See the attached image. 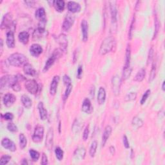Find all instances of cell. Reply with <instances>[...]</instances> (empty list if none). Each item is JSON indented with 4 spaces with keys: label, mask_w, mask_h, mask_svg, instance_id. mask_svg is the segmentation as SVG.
<instances>
[{
    "label": "cell",
    "mask_w": 165,
    "mask_h": 165,
    "mask_svg": "<svg viewBox=\"0 0 165 165\" xmlns=\"http://www.w3.org/2000/svg\"><path fill=\"white\" fill-rule=\"evenodd\" d=\"M35 16L39 21L46 20V13L43 8H39L35 13Z\"/></svg>",
    "instance_id": "28"
},
{
    "label": "cell",
    "mask_w": 165,
    "mask_h": 165,
    "mask_svg": "<svg viewBox=\"0 0 165 165\" xmlns=\"http://www.w3.org/2000/svg\"><path fill=\"white\" fill-rule=\"evenodd\" d=\"M29 34L27 32H21L18 35V39L21 43H22L24 45H26L29 43Z\"/></svg>",
    "instance_id": "27"
},
{
    "label": "cell",
    "mask_w": 165,
    "mask_h": 165,
    "mask_svg": "<svg viewBox=\"0 0 165 165\" xmlns=\"http://www.w3.org/2000/svg\"><path fill=\"white\" fill-rule=\"evenodd\" d=\"M55 154H56V157L58 160L62 161L63 159L64 152L60 147H57L56 148V150H55Z\"/></svg>",
    "instance_id": "37"
},
{
    "label": "cell",
    "mask_w": 165,
    "mask_h": 165,
    "mask_svg": "<svg viewBox=\"0 0 165 165\" xmlns=\"http://www.w3.org/2000/svg\"><path fill=\"white\" fill-rule=\"evenodd\" d=\"M43 52V48L41 45L38 44H33L30 47V53L35 57H39Z\"/></svg>",
    "instance_id": "16"
},
{
    "label": "cell",
    "mask_w": 165,
    "mask_h": 165,
    "mask_svg": "<svg viewBox=\"0 0 165 165\" xmlns=\"http://www.w3.org/2000/svg\"><path fill=\"white\" fill-rule=\"evenodd\" d=\"M38 108L39 113V117L41 120H45L47 117V110L44 107V105L42 102H39L38 105Z\"/></svg>",
    "instance_id": "24"
},
{
    "label": "cell",
    "mask_w": 165,
    "mask_h": 165,
    "mask_svg": "<svg viewBox=\"0 0 165 165\" xmlns=\"http://www.w3.org/2000/svg\"><path fill=\"white\" fill-rule=\"evenodd\" d=\"M54 141V130L52 128H50L48 131L47 137H46V146L50 150L52 148Z\"/></svg>",
    "instance_id": "14"
},
{
    "label": "cell",
    "mask_w": 165,
    "mask_h": 165,
    "mask_svg": "<svg viewBox=\"0 0 165 165\" xmlns=\"http://www.w3.org/2000/svg\"><path fill=\"white\" fill-rule=\"evenodd\" d=\"M97 148V142L96 141H93L92 143L90 148L89 154H90L91 157H94V156H95Z\"/></svg>",
    "instance_id": "32"
},
{
    "label": "cell",
    "mask_w": 165,
    "mask_h": 165,
    "mask_svg": "<svg viewBox=\"0 0 165 165\" xmlns=\"http://www.w3.org/2000/svg\"><path fill=\"white\" fill-rule=\"evenodd\" d=\"M8 61L11 65L16 67L24 66L29 62L28 58L20 53H14L10 55L8 58Z\"/></svg>",
    "instance_id": "1"
},
{
    "label": "cell",
    "mask_w": 165,
    "mask_h": 165,
    "mask_svg": "<svg viewBox=\"0 0 165 165\" xmlns=\"http://www.w3.org/2000/svg\"><path fill=\"white\" fill-rule=\"evenodd\" d=\"M46 32H41L40 30H39L38 29H36L33 34V38L34 39H38V38H41L42 36H45L46 34Z\"/></svg>",
    "instance_id": "43"
},
{
    "label": "cell",
    "mask_w": 165,
    "mask_h": 165,
    "mask_svg": "<svg viewBox=\"0 0 165 165\" xmlns=\"http://www.w3.org/2000/svg\"><path fill=\"white\" fill-rule=\"evenodd\" d=\"M76 53H77V50H76L74 53V63H76V60H77V59H78V57H77L78 55H76Z\"/></svg>",
    "instance_id": "58"
},
{
    "label": "cell",
    "mask_w": 165,
    "mask_h": 165,
    "mask_svg": "<svg viewBox=\"0 0 165 165\" xmlns=\"http://www.w3.org/2000/svg\"><path fill=\"white\" fill-rule=\"evenodd\" d=\"M112 132V127L110 126H109V125L106 126L105 129V131H104L103 135L102 137V146H105L106 142H107L108 138L111 135Z\"/></svg>",
    "instance_id": "21"
},
{
    "label": "cell",
    "mask_w": 165,
    "mask_h": 165,
    "mask_svg": "<svg viewBox=\"0 0 165 165\" xmlns=\"http://www.w3.org/2000/svg\"><path fill=\"white\" fill-rule=\"evenodd\" d=\"M25 3L26 4H27V5L28 6H29V7H32L33 6L32 5H34V1H25Z\"/></svg>",
    "instance_id": "57"
},
{
    "label": "cell",
    "mask_w": 165,
    "mask_h": 165,
    "mask_svg": "<svg viewBox=\"0 0 165 165\" xmlns=\"http://www.w3.org/2000/svg\"><path fill=\"white\" fill-rule=\"evenodd\" d=\"M11 156L8 155H3V156L1 157V159H0V164L1 165H4V164H7L9 161H10L11 159Z\"/></svg>",
    "instance_id": "42"
},
{
    "label": "cell",
    "mask_w": 165,
    "mask_h": 165,
    "mask_svg": "<svg viewBox=\"0 0 165 165\" xmlns=\"http://www.w3.org/2000/svg\"><path fill=\"white\" fill-rule=\"evenodd\" d=\"M48 163V157L45 153H43L42 155V159H41V164L43 165H46Z\"/></svg>",
    "instance_id": "52"
},
{
    "label": "cell",
    "mask_w": 165,
    "mask_h": 165,
    "mask_svg": "<svg viewBox=\"0 0 165 165\" xmlns=\"http://www.w3.org/2000/svg\"><path fill=\"white\" fill-rule=\"evenodd\" d=\"M110 9L111 14V21H112V28L113 29L112 31H115L114 27H117V10L116 7V2L111 1L110 2Z\"/></svg>",
    "instance_id": "5"
},
{
    "label": "cell",
    "mask_w": 165,
    "mask_h": 165,
    "mask_svg": "<svg viewBox=\"0 0 165 165\" xmlns=\"http://www.w3.org/2000/svg\"><path fill=\"white\" fill-rule=\"evenodd\" d=\"M60 78L59 76H55L52 80L50 87V94L51 96H54L56 94L57 88L59 85Z\"/></svg>",
    "instance_id": "15"
},
{
    "label": "cell",
    "mask_w": 165,
    "mask_h": 165,
    "mask_svg": "<svg viewBox=\"0 0 165 165\" xmlns=\"http://www.w3.org/2000/svg\"><path fill=\"white\" fill-rule=\"evenodd\" d=\"M1 145L5 149L8 150L10 152H15L16 150V146L14 143L8 138H4L1 141Z\"/></svg>",
    "instance_id": "11"
},
{
    "label": "cell",
    "mask_w": 165,
    "mask_h": 165,
    "mask_svg": "<svg viewBox=\"0 0 165 165\" xmlns=\"http://www.w3.org/2000/svg\"><path fill=\"white\" fill-rule=\"evenodd\" d=\"M81 127H82L81 123H80V122H79V121H78V120H76L74 121V124H73L72 130L74 131V133H78L79 131L81 130Z\"/></svg>",
    "instance_id": "38"
},
{
    "label": "cell",
    "mask_w": 165,
    "mask_h": 165,
    "mask_svg": "<svg viewBox=\"0 0 165 165\" xmlns=\"http://www.w3.org/2000/svg\"><path fill=\"white\" fill-rule=\"evenodd\" d=\"M82 75V66H79L78 69V72H77V78L78 79H81Z\"/></svg>",
    "instance_id": "54"
},
{
    "label": "cell",
    "mask_w": 165,
    "mask_h": 165,
    "mask_svg": "<svg viewBox=\"0 0 165 165\" xmlns=\"http://www.w3.org/2000/svg\"><path fill=\"white\" fill-rule=\"evenodd\" d=\"M3 117L5 120H12L14 118V115L10 112H7L4 114Z\"/></svg>",
    "instance_id": "51"
},
{
    "label": "cell",
    "mask_w": 165,
    "mask_h": 165,
    "mask_svg": "<svg viewBox=\"0 0 165 165\" xmlns=\"http://www.w3.org/2000/svg\"><path fill=\"white\" fill-rule=\"evenodd\" d=\"M29 154L30 155V157L34 161H38L40 157V154L38 151H36L34 150L31 149L29 150Z\"/></svg>",
    "instance_id": "34"
},
{
    "label": "cell",
    "mask_w": 165,
    "mask_h": 165,
    "mask_svg": "<svg viewBox=\"0 0 165 165\" xmlns=\"http://www.w3.org/2000/svg\"><path fill=\"white\" fill-rule=\"evenodd\" d=\"M123 145L124 146V147L126 148H129L130 147V145H129V142H128V140L127 136H124L123 138Z\"/></svg>",
    "instance_id": "53"
},
{
    "label": "cell",
    "mask_w": 165,
    "mask_h": 165,
    "mask_svg": "<svg viewBox=\"0 0 165 165\" xmlns=\"http://www.w3.org/2000/svg\"><path fill=\"white\" fill-rule=\"evenodd\" d=\"M164 84H165V82L163 81V85H162V90H163V91H164V90H165Z\"/></svg>",
    "instance_id": "61"
},
{
    "label": "cell",
    "mask_w": 165,
    "mask_h": 165,
    "mask_svg": "<svg viewBox=\"0 0 165 165\" xmlns=\"http://www.w3.org/2000/svg\"><path fill=\"white\" fill-rule=\"evenodd\" d=\"M85 155H86V150H85V148L82 147H79L76 150L74 156L76 159H77L82 160L85 158Z\"/></svg>",
    "instance_id": "25"
},
{
    "label": "cell",
    "mask_w": 165,
    "mask_h": 165,
    "mask_svg": "<svg viewBox=\"0 0 165 165\" xmlns=\"http://www.w3.org/2000/svg\"><path fill=\"white\" fill-rule=\"evenodd\" d=\"M25 86L26 89L31 94H37L39 87L37 82L35 80H34V79H30V80L27 81Z\"/></svg>",
    "instance_id": "10"
},
{
    "label": "cell",
    "mask_w": 165,
    "mask_h": 165,
    "mask_svg": "<svg viewBox=\"0 0 165 165\" xmlns=\"http://www.w3.org/2000/svg\"><path fill=\"white\" fill-rule=\"evenodd\" d=\"M132 73V69L130 67H127V68L123 69V79L124 80H126L128 78L130 77Z\"/></svg>",
    "instance_id": "39"
},
{
    "label": "cell",
    "mask_w": 165,
    "mask_h": 165,
    "mask_svg": "<svg viewBox=\"0 0 165 165\" xmlns=\"http://www.w3.org/2000/svg\"><path fill=\"white\" fill-rule=\"evenodd\" d=\"M82 111L84 112L86 114H90L93 112V106H92V103L90 100L88 98H85L82 102L81 106Z\"/></svg>",
    "instance_id": "17"
},
{
    "label": "cell",
    "mask_w": 165,
    "mask_h": 165,
    "mask_svg": "<svg viewBox=\"0 0 165 165\" xmlns=\"http://www.w3.org/2000/svg\"><path fill=\"white\" fill-rule=\"evenodd\" d=\"M12 88L14 90V91H16V92H19L21 90V87H20V85H19V83H18V82H16V84L14 85H13V87H12Z\"/></svg>",
    "instance_id": "55"
},
{
    "label": "cell",
    "mask_w": 165,
    "mask_h": 165,
    "mask_svg": "<svg viewBox=\"0 0 165 165\" xmlns=\"http://www.w3.org/2000/svg\"><path fill=\"white\" fill-rule=\"evenodd\" d=\"M150 90H146L145 94H143V96L142 97V98H141V105H143L145 102H146V99H148V97L149 96L150 94Z\"/></svg>",
    "instance_id": "47"
},
{
    "label": "cell",
    "mask_w": 165,
    "mask_h": 165,
    "mask_svg": "<svg viewBox=\"0 0 165 165\" xmlns=\"http://www.w3.org/2000/svg\"><path fill=\"white\" fill-rule=\"evenodd\" d=\"M137 97V93L136 92H130L127 94V96L125 97V101H131L136 99Z\"/></svg>",
    "instance_id": "45"
},
{
    "label": "cell",
    "mask_w": 165,
    "mask_h": 165,
    "mask_svg": "<svg viewBox=\"0 0 165 165\" xmlns=\"http://www.w3.org/2000/svg\"><path fill=\"white\" fill-rule=\"evenodd\" d=\"M81 28L82 33V40L83 42H86L88 38V25L87 21L85 20H82L81 23Z\"/></svg>",
    "instance_id": "12"
},
{
    "label": "cell",
    "mask_w": 165,
    "mask_h": 165,
    "mask_svg": "<svg viewBox=\"0 0 165 165\" xmlns=\"http://www.w3.org/2000/svg\"><path fill=\"white\" fill-rule=\"evenodd\" d=\"M75 21V16L72 14H68L66 16L63 23V29L65 31H69L74 25Z\"/></svg>",
    "instance_id": "8"
},
{
    "label": "cell",
    "mask_w": 165,
    "mask_h": 165,
    "mask_svg": "<svg viewBox=\"0 0 165 165\" xmlns=\"http://www.w3.org/2000/svg\"><path fill=\"white\" fill-rule=\"evenodd\" d=\"M134 23H135V16L133 17L131 22L130 26V29H129V32H128V39H132V36H133V32L134 30Z\"/></svg>",
    "instance_id": "41"
},
{
    "label": "cell",
    "mask_w": 165,
    "mask_h": 165,
    "mask_svg": "<svg viewBox=\"0 0 165 165\" xmlns=\"http://www.w3.org/2000/svg\"><path fill=\"white\" fill-rule=\"evenodd\" d=\"M88 136H89V126H87L86 128H85L83 134H82V138H83L84 141H87Z\"/></svg>",
    "instance_id": "48"
},
{
    "label": "cell",
    "mask_w": 165,
    "mask_h": 165,
    "mask_svg": "<svg viewBox=\"0 0 165 165\" xmlns=\"http://www.w3.org/2000/svg\"><path fill=\"white\" fill-rule=\"evenodd\" d=\"M18 82V77L13 75H7L3 76L0 81V87L1 89L3 88H12L13 85Z\"/></svg>",
    "instance_id": "2"
},
{
    "label": "cell",
    "mask_w": 165,
    "mask_h": 165,
    "mask_svg": "<svg viewBox=\"0 0 165 165\" xmlns=\"http://www.w3.org/2000/svg\"><path fill=\"white\" fill-rule=\"evenodd\" d=\"M23 71L26 74L31 76H35L37 74V72H36V70L34 68L33 66L29 63L23 66Z\"/></svg>",
    "instance_id": "22"
},
{
    "label": "cell",
    "mask_w": 165,
    "mask_h": 165,
    "mask_svg": "<svg viewBox=\"0 0 165 165\" xmlns=\"http://www.w3.org/2000/svg\"><path fill=\"white\" fill-rule=\"evenodd\" d=\"M14 25V22L13 20V16L10 14H6L3 18L1 24V29L2 30L10 29Z\"/></svg>",
    "instance_id": "9"
},
{
    "label": "cell",
    "mask_w": 165,
    "mask_h": 165,
    "mask_svg": "<svg viewBox=\"0 0 165 165\" xmlns=\"http://www.w3.org/2000/svg\"><path fill=\"white\" fill-rule=\"evenodd\" d=\"M58 43L62 47V50H65L68 47V39L66 38V36L65 34H60L57 38Z\"/></svg>",
    "instance_id": "20"
},
{
    "label": "cell",
    "mask_w": 165,
    "mask_h": 165,
    "mask_svg": "<svg viewBox=\"0 0 165 165\" xmlns=\"http://www.w3.org/2000/svg\"><path fill=\"white\" fill-rule=\"evenodd\" d=\"M153 56H154V49H153V48L152 47L149 50V54L148 57V65L150 63H151L152 60L153 59Z\"/></svg>",
    "instance_id": "50"
},
{
    "label": "cell",
    "mask_w": 165,
    "mask_h": 165,
    "mask_svg": "<svg viewBox=\"0 0 165 165\" xmlns=\"http://www.w3.org/2000/svg\"><path fill=\"white\" fill-rule=\"evenodd\" d=\"M53 5L56 11L59 13H62L65 9V3L63 0H56L53 1Z\"/></svg>",
    "instance_id": "26"
},
{
    "label": "cell",
    "mask_w": 165,
    "mask_h": 165,
    "mask_svg": "<svg viewBox=\"0 0 165 165\" xmlns=\"http://www.w3.org/2000/svg\"><path fill=\"white\" fill-rule=\"evenodd\" d=\"M115 41L112 37H108L104 39L100 47L99 54L101 55H105L110 52L114 47Z\"/></svg>",
    "instance_id": "3"
},
{
    "label": "cell",
    "mask_w": 165,
    "mask_h": 165,
    "mask_svg": "<svg viewBox=\"0 0 165 165\" xmlns=\"http://www.w3.org/2000/svg\"><path fill=\"white\" fill-rule=\"evenodd\" d=\"M44 136V128L41 125L35 128L34 132L32 136V141L36 143H39L42 141Z\"/></svg>",
    "instance_id": "6"
},
{
    "label": "cell",
    "mask_w": 165,
    "mask_h": 165,
    "mask_svg": "<svg viewBox=\"0 0 165 165\" xmlns=\"http://www.w3.org/2000/svg\"><path fill=\"white\" fill-rule=\"evenodd\" d=\"M132 123L134 127H136V128H139L143 126V122L140 118L137 117H134L132 120Z\"/></svg>",
    "instance_id": "35"
},
{
    "label": "cell",
    "mask_w": 165,
    "mask_h": 165,
    "mask_svg": "<svg viewBox=\"0 0 165 165\" xmlns=\"http://www.w3.org/2000/svg\"><path fill=\"white\" fill-rule=\"evenodd\" d=\"M63 82H64V84H65V85H66V86H68V85L72 84L71 79H70L69 76L65 75L63 76Z\"/></svg>",
    "instance_id": "49"
},
{
    "label": "cell",
    "mask_w": 165,
    "mask_h": 165,
    "mask_svg": "<svg viewBox=\"0 0 165 165\" xmlns=\"http://www.w3.org/2000/svg\"><path fill=\"white\" fill-rule=\"evenodd\" d=\"M146 75V70L145 69H141L137 73L136 76L134 78V81L137 82H141L144 79Z\"/></svg>",
    "instance_id": "31"
},
{
    "label": "cell",
    "mask_w": 165,
    "mask_h": 165,
    "mask_svg": "<svg viewBox=\"0 0 165 165\" xmlns=\"http://www.w3.org/2000/svg\"><path fill=\"white\" fill-rule=\"evenodd\" d=\"M130 59H131V49L129 45H127V50H126V58H125V64L124 68H127L130 67Z\"/></svg>",
    "instance_id": "30"
},
{
    "label": "cell",
    "mask_w": 165,
    "mask_h": 165,
    "mask_svg": "<svg viewBox=\"0 0 165 165\" xmlns=\"http://www.w3.org/2000/svg\"><path fill=\"white\" fill-rule=\"evenodd\" d=\"M7 129L11 132H17V127L16 124H14L13 123H8L7 125Z\"/></svg>",
    "instance_id": "46"
},
{
    "label": "cell",
    "mask_w": 165,
    "mask_h": 165,
    "mask_svg": "<svg viewBox=\"0 0 165 165\" xmlns=\"http://www.w3.org/2000/svg\"><path fill=\"white\" fill-rule=\"evenodd\" d=\"M21 101H22V103L23 106H25L26 108H30L31 107L32 105V100L30 99V97L27 96V95H23L22 97H21Z\"/></svg>",
    "instance_id": "29"
},
{
    "label": "cell",
    "mask_w": 165,
    "mask_h": 165,
    "mask_svg": "<svg viewBox=\"0 0 165 165\" xmlns=\"http://www.w3.org/2000/svg\"><path fill=\"white\" fill-rule=\"evenodd\" d=\"M21 164H28V163H27V159H23V162L21 163Z\"/></svg>",
    "instance_id": "60"
},
{
    "label": "cell",
    "mask_w": 165,
    "mask_h": 165,
    "mask_svg": "<svg viewBox=\"0 0 165 165\" xmlns=\"http://www.w3.org/2000/svg\"><path fill=\"white\" fill-rule=\"evenodd\" d=\"M110 152L112 155H114L115 154V148L113 146H110Z\"/></svg>",
    "instance_id": "56"
},
{
    "label": "cell",
    "mask_w": 165,
    "mask_h": 165,
    "mask_svg": "<svg viewBox=\"0 0 165 165\" xmlns=\"http://www.w3.org/2000/svg\"><path fill=\"white\" fill-rule=\"evenodd\" d=\"M62 52L63 50L62 49H56L54 51L52 55L50 57V58H48V59L45 63V65L43 68V72H46L50 69V67L55 63V61L58 58H59L60 56H62Z\"/></svg>",
    "instance_id": "4"
},
{
    "label": "cell",
    "mask_w": 165,
    "mask_h": 165,
    "mask_svg": "<svg viewBox=\"0 0 165 165\" xmlns=\"http://www.w3.org/2000/svg\"><path fill=\"white\" fill-rule=\"evenodd\" d=\"M155 75H156V63L155 62L153 63L152 68L151 70L150 74V78H149V82H152L155 79Z\"/></svg>",
    "instance_id": "36"
},
{
    "label": "cell",
    "mask_w": 165,
    "mask_h": 165,
    "mask_svg": "<svg viewBox=\"0 0 165 165\" xmlns=\"http://www.w3.org/2000/svg\"><path fill=\"white\" fill-rule=\"evenodd\" d=\"M106 100V91L103 87H100L97 95V102L99 105H103L105 103Z\"/></svg>",
    "instance_id": "23"
},
{
    "label": "cell",
    "mask_w": 165,
    "mask_h": 165,
    "mask_svg": "<svg viewBox=\"0 0 165 165\" xmlns=\"http://www.w3.org/2000/svg\"><path fill=\"white\" fill-rule=\"evenodd\" d=\"M72 90V84H70V85H68V86H66L65 92V94H64V97H63L64 101H65V100H66L67 98H68L69 96H70V93H71Z\"/></svg>",
    "instance_id": "44"
},
{
    "label": "cell",
    "mask_w": 165,
    "mask_h": 165,
    "mask_svg": "<svg viewBox=\"0 0 165 165\" xmlns=\"http://www.w3.org/2000/svg\"><path fill=\"white\" fill-rule=\"evenodd\" d=\"M20 139V146L21 149H24L27 146V140L26 137L23 134H21L19 136Z\"/></svg>",
    "instance_id": "33"
},
{
    "label": "cell",
    "mask_w": 165,
    "mask_h": 165,
    "mask_svg": "<svg viewBox=\"0 0 165 165\" xmlns=\"http://www.w3.org/2000/svg\"><path fill=\"white\" fill-rule=\"evenodd\" d=\"M67 8L71 13H79L81 10V5L75 1H69L67 3Z\"/></svg>",
    "instance_id": "18"
},
{
    "label": "cell",
    "mask_w": 165,
    "mask_h": 165,
    "mask_svg": "<svg viewBox=\"0 0 165 165\" xmlns=\"http://www.w3.org/2000/svg\"><path fill=\"white\" fill-rule=\"evenodd\" d=\"M154 26H155V29H154V37H153V39H154L155 38H156L159 29V20L157 17L155 16V20H154Z\"/></svg>",
    "instance_id": "40"
},
{
    "label": "cell",
    "mask_w": 165,
    "mask_h": 165,
    "mask_svg": "<svg viewBox=\"0 0 165 165\" xmlns=\"http://www.w3.org/2000/svg\"><path fill=\"white\" fill-rule=\"evenodd\" d=\"M121 80L118 76H115L112 79V91L115 96H117L120 94Z\"/></svg>",
    "instance_id": "7"
},
{
    "label": "cell",
    "mask_w": 165,
    "mask_h": 165,
    "mask_svg": "<svg viewBox=\"0 0 165 165\" xmlns=\"http://www.w3.org/2000/svg\"><path fill=\"white\" fill-rule=\"evenodd\" d=\"M16 100V97L13 94H5L3 98V101L5 106L7 107H10L12 105H13Z\"/></svg>",
    "instance_id": "13"
},
{
    "label": "cell",
    "mask_w": 165,
    "mask_h": 165,
    "mask_svg": "<svg viewBox=\"0 0 165 165\" xmlns=\"http://www.w3.org/2000/svg\"><path fill=\"white\" fill-rule=\"evenodd\" d=\"M7 45L8 48H13L15 47V40H14V32L10 30L7 33Z\"/></svg>",
    "instance_id": "19"
},
{
    "label": "cell",
    "mask_w": 165,
    "mask_h": 165,
    "mask_svg": "<svg viewBox=\"0 0 165 165\" xmlns=\"http://www.w3.org/2000/svg\"><path fill=\"white\" fill-rule=\"evenodd\" d=\"M0 43H1V47H1V55L2 52H2L3 51V42L2 39L0 40Z\"/></svg>",
    "instance_id": "59"
}]
</instances>
